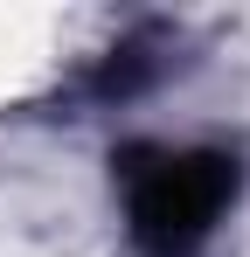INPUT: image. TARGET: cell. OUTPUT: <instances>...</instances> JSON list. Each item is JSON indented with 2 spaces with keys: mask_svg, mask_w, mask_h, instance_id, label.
<instances>
[{
  "mask_svg": "<svg viewBox=\"0 0 250 257\" xmlns=\"http://www.w3.org/2000/svg\"><path fill=\"white\" fill-rule=\"evenodd\" d=\"M111 195L132 257H202L243 202V153L195 139H125L111 153Z\"/></svg>",
  "mask_w": 250,
  "mask_h": 257,
  "instance_id": "1",
  "label": "cell"
},
{
  "mask_svg": "<svg viewBox=\"0 0 250 257\" xmlns=\"http://www.w3.org/2000/svg\"><path fill=\"white\" fill-rule=\"evenodd\" d=\"M174 49H181V35L160 28V21L118 35V42L70 84V104H83V111H118V104H132V97L160 90L167 77H174Z\"/></svg>",
  "mask_w": 250,
  "mask_h": 257,
  "instance_id": "2",
  "label": "cell"
}]
</instances>
